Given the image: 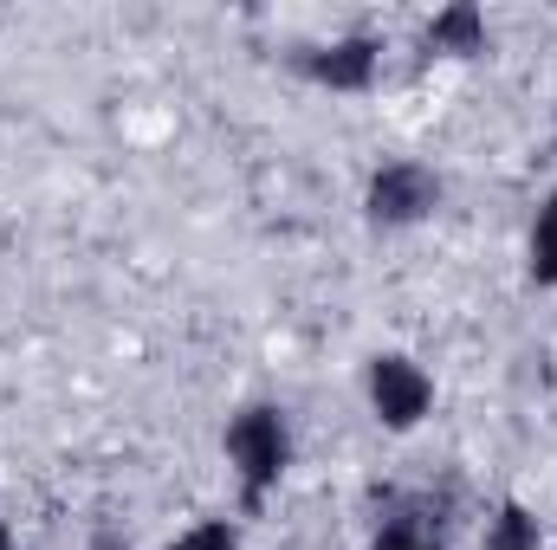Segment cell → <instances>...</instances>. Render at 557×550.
<instances>
[{
  "label": "cell",
  "mask_w": 557,
  "mask_h": 550,
  "mask_svg": "<svg viewBox=\"0 0 557 550\" xmlns=\"http://www.w3.org/2000/svg\"><path fill=\"white\" fill-rule=\"evenodd\" d=\"M525 266H532V285L557 291V188L539 201L532 214V240H525Z\"/></svg>",
  "instance_id": "7"
},
{
  "label": "cell",
  "mask_w": 557,
  "mask_h": 550,
  "mask_svg": "<svg viewBox=\"0 0 557 550\" xmlns=\"http://www.w3.org/2000/svg\"><path fill=\"white\" fill-rule=\"evenodd\" d=\"M441 175L416 162V155H396V162H383V168H370V182H363V221L376 227V234H409L421 221H434V208H441Z\"/></svg>",
  "instance_id": "2"
},
{
  "label": "cell",
  "mask_w": 557,
  "mask_h": 550,
  "mask_svg": "<svg viewBox=\"0 0 557 550\" xmlns=\"http://www.w3.org/2000/svg\"><path fill=\"white\" fill-rule=\"evenodd\" d=\"M363 550H441V545H434V538H421L416 525H389V532H376Z\"/></svg>",
  "instance_id": "9"
},
{
  "label": "cell",
  "mask_w": 557,
  "mask_h": 550,
  "mask_svg": "<svg viewBox=\"0 0 557 550\" xmlns=\"http://www.w3.org/2000/svg\"><path fill=\"white\" fill-rule=\"evenodd\" d=\"M169 550H247V545H240V525L234 518H201V525H188Z\"/></svg>",
  "instance_id": "8"
},
{
  "label": "cell",
  "mask_w": 557,
  "mask_h": 550,
  "mask_svg": "<svg viewBox=\"0 0 557 550\" xmlns=\"http://www.w3.org/2000/svg\"><path fill=\"white\" fill-rule=\"evenodd\" d=\"M480 550H545V525H539V512L519 505V499H506V505L486 518Z\"/></svg>",
  "instance_id": "6"
},
{
  "label": "cell",
  "mask_w": 557,
  "mask_h": 550,
  "mask_svg": "<svg viewBox=\"0 0 557 550\" xmlns=\"http://www.w3.org/2000/svg\"><path fill=\"white\" fill-rule=\"evenodd\" d=\"M363 396H370V414L389 434H416L421 421L434 414V376L421 370L416 357H403V350H376L363 363Z\"/></svg>",
  "instance_id": "3"
},
{
  "label": "cell",
  "mask_w": 557,
  "mask_h": 550,
  "mask_svg": "<svg viewBox=\"0 0 557 550\" xmlns=\"http://www.w3.org/2000/svg\"><path fill=\"white\" fill-rule=\"evenodd\" d=\"M298 72H305L318 91L363 98V91L383 78V39H376V33H337V39H324V46H305V52H298Z\"/></svg>",
  "instance_id": "4"
},
{
  "label": "cell",
  "mask_w": 557,
  "mask_h": 550,
  "mask_svg": "<svg viewBox=\"0 0 557 550\" xmlns=\"http://www.w3.org/2000/svg\"><path fill=\"white\" fill-rule=\"evenodd\" d=\"M486 13L473 7V0H447L428 26H421V46L428 52H441V59H480L486 52Z\"/></svg>",
  "instance_id": "5"
},
{
  "label": "cell",
  "mask_w": 557,
  "mask_h": 550,
  "mask_svg": "<svg viewBox=\"0 0 557 550\" xmlns=\"http://www.w3.org/2000/svg\"><path fill=\"white\" fill-rule=\"evenodd\" d=\"M221 453H227V466L240 479V505L260 512L278 492V479L292 473V421H285V409H273V402L234 409L227 427H221Z\"/></svg>",
  "instance_id": "1"
},
{
  "label": "cell",
  "mask_w": 557,
  "mask_h": 550,
  "mask_svg": "<svg viewBox=\"0 0 557 550\" xmlns=\"http://www.w3.org/2000/svg\"><path fill=\"white\" fill-rule=\"evenodd\" d=\"M0 550H13V538H7V525H0Z\"/></svg>",
  "instance_id": "10"
}]
</instances>
